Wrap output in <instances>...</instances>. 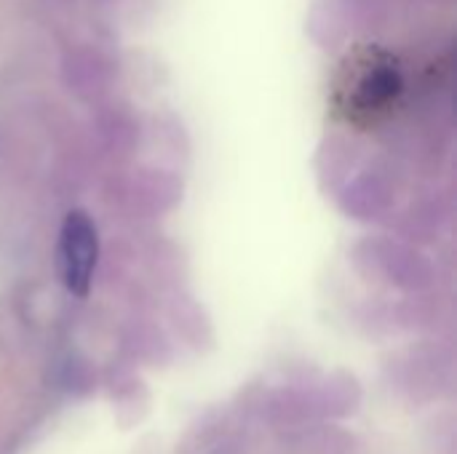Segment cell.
I'll use <instances>...</instances> for the list:
<instances>
[{
	"label": "cell",
	"mask_w": 457,
	"mask_h": 454,
	"mask_svg": "<svg viewBox=\"0 0 457 454\" xmlns=\"http://www.w3.org/2000/svg\"><path fill=\"white\" fill-rule=\"evenodd\" d=\"M99 260V235L94 219L75 209L64 217L59 230V246H56V265L59 278L64 289L75 297H86L94 281Z\"/></svg>",
	"instance_id": "6da1fadb"
},
{
	"label": "cell",
	"mask_w": 457,
	"mask_h": 454,
	"mask_svg": "<svg viewBox=\"0 0 457 454\" xmlns=\"http://www.w3.org/2000/svg\"><path fill=\"white\" fill-rule=\"evenodd\" d=\"M396 91H399V75H396V70H391V67H378V70H372V72L364 78L359 96H361V102H364L367 107H375V104L391 99Z\"/></svg>",
	"instance_id": "7a4b0ae2"
}]
</instances>
